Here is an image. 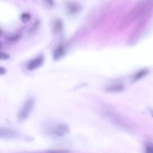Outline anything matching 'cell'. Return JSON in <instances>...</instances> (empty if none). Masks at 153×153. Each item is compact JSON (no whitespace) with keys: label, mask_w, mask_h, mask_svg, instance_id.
I'll use <instances>...</instances> for the list:
<instances>
[{"label":"cell","mask_w":153,"mask_h":153,"mask_svg":"<svg viewBox=\"0 0 153 153\" xmlns=\"http://www.w3.org/2000/svg\"><path fill=\"white\" fill-rule=\"evenodd\" d=\"M69 151L65 150H55L48 151L47 153H68Z\"/></svg>","instance_id":"obj_16"},{"label":"cell","mask_w":153,"mask_h":153,"mask_svg":"<svg viewBox=\"0 0 153 153\" xmlns=\"http://www.w3.org/2000/svg\"><path fill=\"white\" fill-rule=\"evenodd\" d=\"M14 131L10 129L0 128V137L4 138H10L14 136Z\"/></svg>","instance_id":"obj_10"},{"label":"cell","mask_w":153,"mask_h":153,"mask_svg":"<svg viewBox=\"0 0 153 153\" xmlns=\"http://www.w3.org/2000/svg\"><path fill=\"white\" fill-rule=\"evenodd\" d=\"M7 72L6 69L0 66V75H3L6 73Z\"/></svg>","instance_id":"obj_19"},{"label":"cell","mask_w":153,"mask_h":153,"mask_svg":"<svg viewBox=\"0 0 153 153\" xmlns=\"http://www.w3.org/2000/svg\"><path fill=\"white\" fill-rule=\"evenodd\" d=\"M1 30L0 29V35L1 34Z\"/></svg>","instance_id":"obj_20"},{"label":"cell","mask_w":153,"mask_h":153,"mask_svg":"<svg viewBox=\"0 0 153 153\" xmlns=\"http://www.w3.org/2000/svg\"><path fill=\"white\" fill-rule=\"evenodd\" d=\"M152 2L150 0H142L138 2L124 17L119 26L122 29L130 24L150 8Z\"/></svg>","instance_id":"obj_1"},{"label":"cell","mask_w":153,"mask_h":153,"mask_svg":"<svg viewBox=\"0 0 153 153\" xmlns=\"http://www.w3.org/2000/svg\"><path fill=\"white\" fill-rule=\"evenodd\" d=\"M65 49L62 44L59 45L55 49L53 55L54 59L58 60L62 58L65 53Z\"/></svg>","instance_id":"obj_6"},{"label":"cell","mask_w":153,"mask_h":153,"mask_svg":"<svg viewBox=\"0 0 153 153\" xmlns=\"http://www.w3.org/2000/svg\"><path fill=\"white\" fill-rule=\"evenodd\" d=\"M1 44L0 43V48H1Z\"/></svg>","instance_id":"obj_21"},{"label":"cell","mask_w":153,"mask_h":153,"mask_svg":"<svg viewBox=\"0 0 153 153\" xmlns=\"http://www.w3.org/2000/svg\"><path fill=\"white\" fill-rule=\"evenodd\" d=\"M149 72V69L144 68L137 71L133 77V81H136L138 80L147 75Z\"/></svg>","instance_id":"obj_9"},{"label":"cell","mask_w":153,"mask_h":153,"mask_svg":"<svg viewBox=\"0 0 153 153\" xmlns=\"http://www.w3.org/2000/svg\"><path fill=\"white\" fill-rule=\"evenodd\" d=\"M44 61L43 56H38L31 60L28 64L27 69L30 71L34 70L40 67Z\"/></svg>","instance_id":"obj_5"},{"label":"cell","mask_w":153,"mask_h":153,"mask_svg":"<svg viewBox=\"0 0 153 153\" xmlns=\"http://www.w3.org/2000/svg\"><path fill=\"white\" fill-rule=\"evenodd\" d=\"M145 153H153V145L152 143H149L146 146Z\"/></svg>","instance_id":"obj_15"},{"label":"cell","mask_w":153,"mask_h":153,"mask_svg":"<svg viewBox=\"0 0 153 153\" xmlns=\"http://www.w3.org/2000/svg\"><path fill=\"white\" fill-rule=\"evenodd\" d=\"M124 89V85L121 84H114L106 86L105 90L109 92L113 93L119 92L123 91Z\"/></svg>","instance_id":"obj_7"},{"label":"cell","mask_w":153,"mask_h":153,"mask_svg":"<svg viewBox=\"0 0 153 153\" xmlns=\"http://www.w3.org/2000/svg\"><path fill=\"white\" fill-rule=\"evenodd\" d=\"M65 8L67 13L72 15L79 13L83 9L81 5L74 1H69L65 5Z\"/></svg>","instance_id":"obj_4"},{"label":"cell","mask_w":153,"mask_h":153,"mask_svg":"<svg viewBox=\"0 0 153 153\" xmlns=\"http://www.w3.org/2000/svg\"><path fill=\"white\" fill-rule=\"evenodd\" d=\"M63 23L59 19H56L54 22L53 25L52 31L53 33L57 35L59 33L62 29Z\"/></svg>","instance_id":"obj_11"},{"label":"cell","mask_w":153,"mask_h":153,"mask_svg":"<svg viewBox=\"0 0 153 153\" xmlns=\"http://www.w3.org/2000/svg\"><path fill=\"white\" fill-rule=\"evenodd\" d=\"M150 17L149 15L145 16L138 24L128 38L129 44H134L141 37L147 27Z\"/></svg>","instance_id":"obj_2"},{"label":"cell","mask_w":153,"mask_h":153,"mask_svg":"<svg viewBox=\"0 0 153 153\" xmlns=\"http://www.w3.org/2000/svg\"><path fill=\"white\" fill-rule=\"evenodd\" d=\"M40 21L39 19H36L33 25L30 29L29 33H31L35 31L38 27Z\"/></svg>","instance_id":"obj_14"},{"label":"cell","mask_w":153,"mask_h":153,"mask_svg":"<svg viewBox=\"0 0 153 153\" xmlns=\"http://www.w3.org/2000/svg\"><path fill=\"white\" fill-rule=\"evenodd\" d=\"M10 56L8 54L0 52V60H5L8 59Z\"/></svg>","instance_id":"obj_17"},{"label":"cell","mask_w":153,"mask_h":153,"mask_svg":"<svg viewBox=\"0 0 153 153\" xmlns=\"http://www.w3.org/2000/svg\"><path fill=\"white\" fill-rule=\"evenodd\" d=\"M45 4L49 7H52L53 6L54 3L53 1L48 0L45 1Z\"/></svg>","instance_id":"obj_18"},{"label":"cell","mask_w":153,"mask_h":153,"mask_svg":"<svg viewBox=\"0 0 153 153\" xmlns=\"http://www.w3.org/2000/svg\"><path fill=\"white\" fill-rule=\"evenodd\" d=\"M69 130L67 125L64 124H60L56 127L54 133L58 136H62L68 133Z\"/></svg>","instance_id":"obj_8"},{"label":"cell","mask_w":153,"mask_h":153,"mask_svg":"<svg viewBox=\"0 0 153 153\" xmlns=\"http://www.w3.org/2000/svg\"><path fill=\"white\" fill-rule=\"evenodd\" d=\"M34 100L31 98L27 100L20 110L18 116L19 121H23L28 117L31 112L34 106Z\"/></svg>","instance_id":"obj_3"},{"label":"cell","mask_w":153,"mask_h":153,"mask_svg":"<svg viewBox=\"0 0 153 153\" xmlns=\"http://www.w3.org/2000/svg\"><path fill=\"white\" fill-rule=\"evenodd\" d=\"M31 18L30 14L27 13H24L21 16V19L24 24L27 23L30 20Z\"/></svg>","instance_id":"obj_12"},{"label":"cell","mask_w":153,"mask_h":153,"mask_svg":"<svg viewBox=\"0 0 153 153\" xmlns=\"http://www.w3.org/2000/svg\"><path fill=\"white\" fill-rule=\"evenodd\" d=\"M21 37L22 35L19 34L7 36L6 38L10 41L16 42L19 40Z\"/></svg>","instance_id":"obj_13"}]
</instances>
